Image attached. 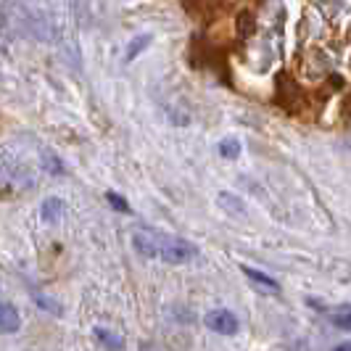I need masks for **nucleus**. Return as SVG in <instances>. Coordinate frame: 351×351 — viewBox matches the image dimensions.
I'll list each match as a JSON object with an SVG mask.
<instances>
[{
  "label": "nucleus",
  "instance_id": "9",
  "mask_svg": "<svg viewBox=\"0 0 351 351\" xmlns=\"http://www.w3.org/2000/svg\"><path fill=\"white\" fill-rule=\"evenodd\" d=\"M219 204H222V209H230L232 214H238V217H243L246 214V204H243V198H238V195L232 193H219Z\"/></svg>",
  "mask_w": 351,
  "mask_h": 351
},
{
  "label": "nucleus",
  "instance_id": "11",
  "mask_svg": "<svg viewBox=\"0 0 351 351\" xmlns=\"http://www.w3.org/2000/svg\"><path fill=\"white\" fill-rule=\"evenodd\" d=\"M106 201L111 204V209L122 211V214H132V209H130V204H127V198H124V195L108 191V193H106Z\"/></svg>",
  "mask_w": 351,
  "mask_h": 351
},
{
  "label": "nucleus",
  "instance_id": "6",
  "mask_svg": "<svg viewBox=\"0 0 351 351\" xmlns=\"http://www.w3.org/2000/svg\"><path fill=\"white\" fill-rule=\"evenodd\" d=\"M93 333H95V341H98L106 351H122L124 349V338L119 333H114V330H108V328H95Z\"/></svg>",
  "mask_w": 351,
  "mask_h": 351
},
{
  "label": "nucleus",
  "instance_id": "5",
  "mask_svg": "<svg viewBox=\"0 0 351 351\" xmlns=\"http://www.w3.org/2000/svg\"><path fill=\"white\" fill-rule=\"evenodd\" d=\"M243 275H246L248 280L256 282V285L267 288L269 293H280V282L275 280V278H269V275L262 272V269H256V267H243Z\"/></svg>",
  "mask_w": 351,
  "mask_h": 351
},
{
  "label": "nucleus",
  "instance_id": "2",
  "mask_svg": "<svg viewBox=\"0 0 351 351\" xmlns=\"http://www.w3.org/2000/svg\"><path fill=\"white\" fill-rule=\"evenodd\" d=\"M204 322H206L209 330H214V333L219 335H235L241 330V319H238L235 312H230V309H211V312H206Z\"/></svg>",
  "mask_w": 351,
  "mask_h": 351
},
{
  "label": "nucleus",
  "instance_id": "13",
  "mask_svg": "<svg viewBox=\"0 0 351 351\" xmlns=\"http://www.w3.org/2000/svg\"><path fill=\"white\" fill-rule=\"evenodd\" d=\"M333 351H351V341H343V343L333 346Z\"/></svg>",
  "mask_w": 351,
  "mask_h": 351
},
{
  "label": "nucleus",
  "instance_id": "4",
  "mask_svg": "<svg viewBox=\"0 0 351 351\" xmlns=\"http://www.w3.org/2000/svg\"><path fill=\"white\" fill-rule=\"evenodd\" d=\"M40 217H43V222H48V225H56L61 217H64V201L61 198H45L43 201V206H40Z\"/></svg>",
  "mask_w": 351,
  "mask_h": 351
},
{
  "label": "nucleus",
  "instance_id": "10",
  "mask_svg": "<svg viewBox=\"0 0 351 351\" xmlns=\"http://www.w3.org/2000/svg\"><path fill=\"white\" fill-rule=\"evenodd\" d=\"M330 319L338 330H351V306H338Z\"/></svg>",
  "mask_w": 351,
  "mask_h": 351
},
{
  "label": "nucleus",
  "instance_id": "1",
  "mask_svg": "<svg viewBox=\"0 0 351 351\" xmlns=\"http://www.w3.org/2000/svg\"><path fill=\"white\" fill-rule=\"evenodd\" d=\"M198 246L185 241V238H175V235H156V256L169 264H185L195 259Z\"/></svg>",
  "mask_w": 351,
  "mask_h": 351
},
{
  "label": "nucleus",
  "instance_id": "3",
  "mask_svg": "<svg viewBox=\"0 0 351 351\" xmlns=\"http://www.w3.org/2000/svg\"><path fill=\"white\" fill-rule=\"evenodd\" d=\"M21 328V317H19L14 304H0V333H16Z\"/></svg>",
  "mask_w": 351,
  "mask_h": 351
},
{
  "label": "nucleus",
  "instance_id": "12",
  "mask_svg": "<svg viewBox=\"0 0 351 351\" xmlns=\"http://www.w3.org/2000/svg\"><path fill=\"white\" fill-rule=\"evenodd\" d=\"M45 158H48V164H45V167H48V172H53V175H64V172H66V169L61 167V161H58V158H53V156H45Z\"/></svg>",
  "mask_w": 351,
  "mask_h": 351
},
{
  "label": "nucleus",
  "instance_id": "8",
  "mask_svg": "<svg viewBox=\"0 0 351 351\" xmlns=\"http://www.w3.org/2000/svg\"><path fill=\"white\" fill-rule=\"evenodd\" d=\"M217 151H219V156H222V158H228V161H235V158L241 156L243 145H241V141H238V138H225V141H219Z\"/></svg>",
  "mask_w": 351,
  "mask_h": 351
},
{
  "label": "nucleus",
  "instance_id": "7",
  "mask_svg": "<svg viewBox=\"0 0 351 351\" xmlns=\"http://www.w3.org/2000/svg\"><path fill=\"white\" fill-rule=\"evenodd\" d=\"M151 40H154L151 35H135V37H132V40L127 43V51H124V61H127V64H132V61H135V58H138V56H141V53L145 51L148 45H151Z\"/></svg>",
  "mask_w": 351,
  "mask_h": 351
}]
</instances>
